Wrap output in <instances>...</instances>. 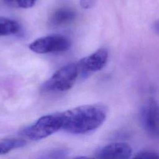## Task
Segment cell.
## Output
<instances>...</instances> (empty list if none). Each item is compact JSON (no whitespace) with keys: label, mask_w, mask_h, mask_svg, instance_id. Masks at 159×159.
<instances>
[{"label":"cell","mask_w":159,"mask_h":159,"mask_svg":"<svg viewBox=\"0 0 159 159\" xmlns=\"http://www.w3.org/2000/svg\"><path fill=\"white\" fill-rule=\"evenodd\" d=\"M62 127L75 134L89 132L101 126L107 116L106 108L99 104L83 105L61 113Z\"/></svg>","instance_id":"cell-1"},{"label":"cell","mask_w":159,"mask_h":159,"mask_svg":"<svg viewBox=\"0 0 159 159\" xmlns=\"http://www.w3.org/2000/svg\"><path fill=\"white\" fill-rule=\"evenodd\" d=\"M78 65L69 63L57 70L42 85V89L45 92H63L71 89L77 78Z\"/></svg>","instance_id":"cell-2"},{"label":"cell","mask_w":159,"mask_h":159,"mask_svg":"<svg viewBox=\"0 0 159 159\" xmlns=\"http://www.w3.org/2000/svg\"><path fill=\"white\" fill-rule=\"evenodd\" d=\"M62 127L61 113L43 116L23 130L24 135L32 140L47 137Z\"/></svg>","instance_id":"cell-3"},{"label":"cell","mask_w":159,"mask_h":159,"mask_svg":"<svg viewBox=\"0 0 159 159\" xmlns=\"http://www.w3.org/2000/svg\"><path fill=\"white\" fill-rule=\"evenodd\" d=\"M71 40L63 35L53 34L40 37L29 45V48L37 53L61 52L69 50Z\"/></svg>","instance_id":"cell-4"},{"label":"cell","mask_w":159,"mask_h":159,"mask_svg":"<svg viewBox=\"0 0 159 159\" xmlns=\"http://www.w3.org/2000/svg\"><path fill=\"white\" fill-rule=\"evenodd\" d=\"M140 120L146 131L153 135H159V103L155 99H148L143 106Z\"/></svg>","instance_id":"cell-5"},{"label":"cell","mask_w":159,"mask_h":159,"mask_svg":"<svg viewBox=\"0 0 159 159\" xmlns=\"http://www.w3.org/2000/svg\"><path fill=\"white\" fill-rule=\"evenodd\" d=\"M108 59V51L101 48L90 55L81 58L77 63L78 70L84 75L101 70L106 64Z\"/></svg>","instance_id":"cell-6"},{"label":"cell","mask_w":159,"mask_h":159,"mask_svg":"<svg viewBox=\"0 0 159 159\" xmlns=\"http://www.w3.org/2000/svg\"><path fill=\"white\" fill-rule=\"evenodd\" d=\"M132 154V148L125 142H114L99 149L93 159H129Z\"/></svg>","instance_id":"cell-7"},{"label":"cell","mask_w":159,"mask_h":159,"mask_svg":"<svg viewBox=\"0 0 159 159\" xmlns=\"http://www.w3.org/2000/svg\"><path fill=\"white\" fill-rule=\"evenodd\" d=\"M75 12L70 8H60L55 11L49 19L51 26L57 27L67 25L75 19Z\"/></svg>","instance_id":"cell-8"},{"label":"cell","mask_w":159,"mask_h":159,"mask_svg":"<svg viewBox=\"0 0 159 159\" xmlns=\"http://www.w3.org/2000/svg\"><path fill=\"white\" fill-rule=\"evenodd\" d=\"M20 30L19 24L15 20L0 17V36H6L17 33Z\"/></svg>","instance_id":"cell-9"},{"label":"cell","mask_w":159,"mask_h":159,"mask_svg":"<svg viewBox=\"0 0 159 159\" xmlns=\"http://www.w3.org/2000/svg\"><path fill=\"white\" fill-rule=\"evenodd\" d=\"M26 145V142L22 139H7L0 140V155L9 153L16 148H20Z\"/></svg>","instance_id":"cell-10"},{"label":"cell","mask_w":159,"mask_h":159,"mask_svg":"<svg viewBox=\"0 0 159 159\" xmlns=\"http://www.w3.org/2000/svg\"><path fill=\"white\" fill-rule=\"evenodd\" d=\"M68 154V151L65 148H55L43 153L38 159H64Z\"/></svg>","instance_id":"cell-11"},{"label":"cell","mask_w":159,"mask_h":159,"mask_svg":"<svg viewBox=\"0 0 159 159\" xmlns=\"http://www.w3.org/2000/svg\"><path fill=\"white\" fill-rule=\"evenodd\" d=\"M7 5L27 9L34 6L36 0H2Z\"/></svg>","instance_id":"cell-12"},{"label":"cell","mask_w":159,"mask_h":159,"mask_svg":"<svg viewBox=\"0 0 159 159\" xmlns=\"http://www.w3.org/2000/svg\"><path fill=\"white\" fill-rule=\"evenodd\" d=\"M132 159H159V155L153 152H143L135 155Z\"/></svg>","instance_id":"cell-13"},{"label":"cell","mask_w":159,"mask_h":159,"mask_svg":"<svg viewBox=\"0 0 159 159\" xmlns=\"http://www.w3.org/2000/svg\"><path fill=\"white\" fill-rule=\"evenodd\" d=\"M96 0H80V5L84 9H89L93 6Z\"/></svg>","instance_id":"cell-14"},{"label":"cell","mask_w":159,"mask_h":159,"mask_svg":"<svg viewBox=\"0 0 159 159\" xmlns=\"http://www.w3.org/2000/svg\"><path fill=\"white\" fill-rule=\"evenodd\" d=\"M152 28L157 34H159V19L153 23Z\"/></svg>","instance_id":"cell-15"},{"label":"cell","mask_w":159,"mask_h":159,"mask_svg":"<svg viewBox=\"0 0 159 159\" xmlns=\"http://www.w3.org/2000/svg\"><path fill=\"white\" fill-rule=\"evenodd\" d=\"M73 159H93V158H89L87 157H78L74 158Z\"/></svg>","instance_id":"cell-16"}]
</instances>
